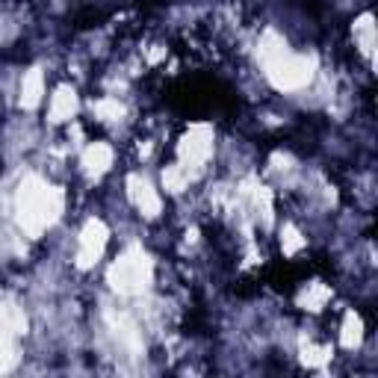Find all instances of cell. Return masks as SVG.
Segmentation results:
<instances>
[{"label":"cell","instance_id":"1","mask_svg":"<svg viewBox=\"0 0 378 378\" xmlns=\"http://www.w3.org/2000/svg\"><path fill=\"white\" fill-rule=\"evenodd\" d=\"M72 113H74V92L60 89L57 95H53L50 116H53V121H65V119H72Z\"/></svg>","mask_w":378,"mask_h":378}]
</instances>
